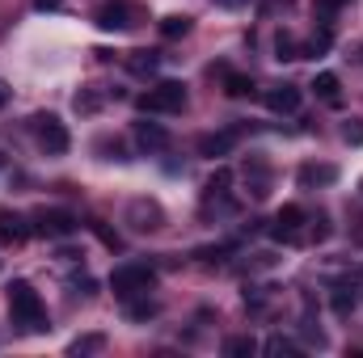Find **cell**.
Segmentation results:
<instances>
[{
	"mask_svg": "<svg viewBox=\"0 0 363 358\" xmlns=\"http://www.w3.org/2000/svg\"><path fill=\"white\" fill-rule=\"evenodd\" d=\"M245 181H250V194H254V198H267V194H271V169H267L262 161H250Z\"/></svg>",
	"mask_w": 363,
	"mask_h": 358,
	"instance_id": "16",
	"label": "cell"
},
{
	"mask_svg": "<svg viewBox=\"0 0 363 358\" xmlns=\"http://www.w3.org/2000/svg\"><path fill=\"white\" fill-rule=\"evenodd\" d=\"M347 4H351V0H317V4H313V13H317V21H321V25H330V17H334L338 8H347Z\"/></svg>",
	"mask_w": 363,
	"mask_h": 358,
	"instance_id": "28",
	"label": "cell"
},
{
	"mask_svg": "<svg viewBox=\"0 0 363 358\" xmlns=\"http://www.w3.org/2000/svg\"><path fill=\"white\" fill-rule=\"evenodd\" d=\"M9 93H13V89H9V85H4V76H0V110H4V101H9Z\"/></svg>",
	"mask_w": 363,
	"mask_h": 358,
	"instance_id": "35",
	"label": "cell"
},
{
	"mask_svg": "<svg viewBox=\"0 0 363 358\" xmlns=\"http://www.w3.org/2000/svg\"><path fill=\"white\" fill-rule=\"evenodd\" d=\"M106 97H110V93L101 89V85H89V89H81L77 97H72V105H77V114H97Z\"/></svg>",
	"mask_w": 363,
	"mask_h": 358,
	"instance_id": "17",
	"label": "cell"
},
{
	"mask_svg": "<svg viewBox=\"0 0 363 358\" xmlns=\"http://www.w3.org/2000/svg\"><path fill=\"white\" fill-rule=\"evenodd\" d=\"M304 224H308L304 207H296V202H283V207H279V215H274V224H271V236H274V241H283V245H296Z\"/></svg>",
	"mask_w": 363,
	"mask_h": 358,
	"instance_id": "7",
	"label": "cell"
},
{
	"mask_svg": "<svg viewBox=\"0 0 363 358\" xmlns=\"http://www.w3.org/2000/svg\"><path fill=\"white\" fill-rule=\"evenodd\" d=\"M157 312H161V304H157V299H148V295L127 299V321H152Z\"/></svg>",
	"mask_w": 363,
	"mask_h": 358,
	"instance_id": "20",
	"label": "cell"
},
{
	"mask_svg": "<svg viewBox=\"0 0 363 358\" xmlns=\"http://www.w3.org/2000/svg\"><path fill=\"white\" fill-rule=\"evenodd\" d=\"M342 139L359 148V144H363V122H347V127H342Z\"/></svg>",
	"mask_w": 363,
	"mask_h": 358,
	"instance_id": "31",
	"label": "cell"
},
{
	"mask_svg": "<svg viewBox=\"0 0 363 358\" xmlns=\"http://www.w3.org/2000/svg\"><path fill=\"white\" fill-rule=\"evenodd\" d=\"M190 25H194V21H190L186 13H169V17H161V25H157V30H161V38H169V42H174V38H186V34H190Z\"/></svg>",
	"mask_w": 363,
	"mask_h": 358,
	"instance_id": "19",
	"label": "cell"
},
{
	"mask_svg": "<svg viewBox=\"0 0 363 358\" xmlns=\"http://www.w3.org/2000/svg\"><path fill=\"white\" fill-rule=\"evenodd\" d=\"M131 135H135V144H140L148 156L169 152V144H174V139H169V131H165L161 122H135V127H131Z\"/></svg>",
	"mask_w": 363,
	"mask_h": 358,
	"instance_id": "9",
	"label": "cell"
},
{
	"mask_svg": "<svg viewBox=\"0 0 363 358\" xmlns=\"http://www.w3.org/2000/svg\"><path fill=\"white\" fill-rule=\"evenodd\" d=\"M330 304H334V312H338V316H351V312H355V295H351V287H334Z\"/></svg>",
	"mask_w": 363,
	"mask_h": 358,
	"instance_id": "27",
	"label": "cell"
},
{
	"mask_svg": "<svg viewBox=\"0 0 363 358\" xmlns=\"http://www.w3.org/2000/svg\"><path fill=\"white\" fill-rule=\"evenodd\" d=\"M254 350H258V342H254L250 333H241V337H228V342H224V354H228V358H245V354H254Z\"/></svg>",
	"mask_w": 363,
	"mask_h": 358,
	"instance_id": "25",
	"label": "cell"
},
{
	"mask_svg": "<svg viewBox=\"0 0 363 358\" xmlns=\"http://www.w3.org/2000/svg\"><path fill=\"white\" fill-rule=\"evenodd\" d=\"M262 101H267L271 114H296L300 101H304V93H300V85H271Z\"/></svg>",
	"mask_w": 363,
	"mask_h": 358,
	"instance_id": "11",
	"label": "cell"
},
{
	"mask_svg": "<svg viewBox=\"0 0 363 358\" xmlns=\"http://www.w3.org/2000/svg\"><path fill=\"white\" fill-rule=\"evenodd\" d=\"M89 228H93V232H97V241H101L106 249H123V241H118V232H110V228H106L101 219H93Z\"/></svg>",
	"mask_w": 363,
	"mask_h": 358,
	"instance_id": "29",
	"label": "cell"
},
{
	"mask_svg": "<svg viewBox=\"0 0 363 358\" xmlns=\"http://www.w3.org/2000/svg\"><path fill=\"white\" fill-rule=\"evenodd\" d=\"M60 4H64V0H34V8H43V13H47V8H60Z\"/></svg>",
	"mask_w": 363,
	"mask_h": 358,
	"instance_id": "34",
	"label": "cell"
},
{
	"mask_svg": "<svg viewBox=\"0 0 363 358\" xmlns=\"http://www.w3.org/2000/svg\"><path fill=\"white\" fill-rule=\"evenodd\" d=\"M274 59H279V64H283V59H300V42H296L291 30H279V34H274Z\"/></svg>",
	"mask_w": 363,
	"mask_h": 358,
	"instance_id": "21",
	"label": "cell"
},
{
	"mask_svg": "<svg viewBox=\"0 0 363 358\" xmlns=\"http://www.w3.org/2000/svg\"><path fill=\"white\" fill-rule=\"evenodd\" d=\"M233 148H237V131H207V135L194 139V152L207 156V161H220V156H228Z\"/></svg>",
	"mask_w": 363,
	"mask_h": 358,
	"instance_id": "10",
	"label": "cell"
},
{
	"mask_svg": "<svg viewBox=\"0 0 363 358\" xmlns=\"http://www.w3.org/2000/svg\"><path fill=\"white\" fill-rule=\"evenodd\" d=\"M342 85H338V76H334V72H317V76H313V93H317V97H321V101H330V105H342Z\"/></svg>",
	"mask_w": 363,
	"mask_h": 358,
	"instance_id": "15",
	"label": "cell"
},
{
	"mask_svg": "<svg viewBox=\"0 0 363 358\" xmlns=\"http://www.w3.org/2000/svg\"><path fill=\"white\" fill-rule=\"evenodd\" d=\"M330 47H334V34H330V25H321V30L300 47V59H317V55H325Z\"/></svg>",
	"mask_w": 363,
	"mask_h": 358,
	"instance_id": "18",
	"label": "cell"
},
{
	"mask_svg": "<svg viewBox=\"0 0 363 358\" xmlns=\"http://www.w3.org/2000/svg\"><path fill=\"white\" fill-rule=\"evenodd\" d=\"M97 350H106V333H85L68 346V354H97Z\"/></svg>",
	"mask_w": 363,
	"mask_h": 358,
	"instance_id": "22",
	"label": "cell"
},
{
	"mask_svg": "<svg viewBox=\"0 0 363 358\" xmlns=\"http://www.w3.org/2000/svg\"><path fill=\"white\" fill-rule=\"evenodd\" d=\"M224 93H228V97H250V93H254V81L241 76V72H224Z\"/></svg>",
	"mask_w": 363,
	"mask_h": 358,
	"instance_id": "23",
	"label": "cell"
},
{
	"mask_svg": "<svg viewBox=\"0 0 363 358\" xmlns=\"http://www.w3.org/2000/svg\"><path fill=\"white\" fill-rule=\"evenodd\" d=\"M271 358H287V354H300V346L291 342V337H283V333H274V337H267V346H262Z\"/></svg>",
	"mask_w": 363,
	"mask_h": 358,
	"instance_id": "24",
	"label": "cell"
},
{
	"mask_svg": "<svg viewBox=\"0 0 363 358\" xmlns=\"http://www.w3.org/2000/svg\"><path fill=\"white\" fill-rule=\"evenodd\" d=\"M157 68H161L157 51H127V72L131 76H157Z\"/></svg>",
	"mask_w": 363,
	"mask_h": 358,
	"instance_id": "14",
	"label": "cell"
},
{
	"mask_svg": "<svg viewBox=\"0 0 363 358\" xmlns=\"http://www.w3.org/2000/svg\"><path fill=\"white\" fill-rule=\"evenodd\" d=\"M211 4H216V8H228V13H237V8H245L250 0H211Z\"/></svg>",
	"mask_w": 363,
	"mask_h": 358,
	"instance_id": "32",
	"label": "cell"
},
{
	"mask_svg": "<svg viewBox=\"0 0 363 358\" xmlns=\"http://www.w3.org/2000/svg\"><path fill=\"white\" fill-rule=\"evenodd\" d=\"M30 122H34L38 148H43L47 156H64V152L72 148V135H68V127H64V122H60L55 114H34Z\"/></svg>",
	"mask_w": 363,
	"mask_h": 358,
	"instance_id": "4",
	"label": "cell"
},
{
	"mask_svg": "<svg viewBox=\"0 0 363 358\" xmlns=\"http://www.w3.org/2000/svg\"><path fill=\"white\" fill-rule=\"evenodd\" d=\"M186 101H190V97H186V85H182V81H157L148 93H140L135 105H140L144 114H182Z\"/></svg>",
	"mask_w": 363,
	"mask_h": 358,
	"instance_id": "3",
	"label": "cell"
},
{
	"mask_svg": "<svg viewBox=\"0 0 363 358\" xmlns=\"http://www.w3.org/2000/svg\"><path fill=\"white\" fill-rule=\"evenodd\" d=\"M9 316H13L17 333H51L43 295H38L26 278H13V282H9Z\"/></svg>",
	"mask_w": 363,
	"mask_h": 358,
	"instance_id": "1",
	"label": "cell"
},
{
	"mask_svg": "<svg viewBox=\"0 0 363 358\" xmlns=\"http://www.w3.org/2000/svg\"><path fill=\"white\" fill-rule=\"evenodd\" d=\"M127 224H131L135 232H157V228H165V211H161V202H152V198H135V202L127 207Z\"/></svg>",
	"mask_w": 363,
	"mask_h": 358,
	"instance_id": "8",
	"label": "cell"
},
{
	"mask_svg": "<svg viewBox=\"0 0 363 358\" xmlns=\"http://www.w3.org/2000/svg\"><path fill=\"white\" fill-rule=\"evenodd\" d=\"M72 287H81L85 295H93V278H89V274H77V278H72Z\"/></svg>",
	"mask_w": 363,
	"mask_h": 358,
	"instance_id": "33",
	"label": "cell"
},
{
	"mask_svg": "<svg viewBox=\"0 0 363 358\" xmlns=\"http://www.w3.org/2000/svg\"><path fill=\"white\" fill-rule=\"evenodd\" d=\"M93 21L101 25V30H131L135 25V4L131 0H101L97 8H93Z\"/></svg>",
	"mask_w": 363,
	"mask_h": 358,
	"instance_id": "6",
	"label": "cell"
},
{
	"mask_svg": "<svg viewBox=\"0 0 363 358\" xmlns=\"http://www.w3.org/2000/svg\"><path fill=\"white\" fill-rule=\"evenodd\" d=\"M296 181H300V190H325L338 181V165H304Z\"/></svg>",
	"mask_w": 363,
	"mask_h": 358,
	"instance_id": "13",
	"label": "cell"
},
{
	"mask_svg": "<svg viewBox=\"0 0 363 358\" xmlns=\"http://www.w3.org/2000/svg\"><path fill=\"white\" fill-rule=\"evenodd\" d=\"M359 64H363V47H359Z\"/></svg>",
	"mask_w": 363,
	"mask_h": 358,
	"instance_id": "36",
	"label": "cell"
},
{
	"mask_svg": "<svg viewBox=\"0 0 363 358\" xmlns=\"http://www.w3.org/2000/svg\"><path fill=\"white\" fill-rule=\"evenodd\" d=\"M228 185H233V169H216L211 181H207V202H211V198H224Z\"/></svg>",
	"mask_w": 363,
	"mask_h": 358,
	"instance_id": "26",
	"label": "cell"
},
{
	"mask_svg": "<svg viewBox=\"0 0 363 358\" xmlns=\"http://www.w3.org/2000/svg\"><path fill=\"white\" fill-rule=\"evenodd\" d=\"M233 253V245H216V249H194V258L199 262H224Z\"/></svg>",
	"mask_w": 363,
	"mask_h": 358,
	"instance_id": "30",
	"label": "cell"
},
{
	"mask_svg": "<svg viewBox=\"0 0 363 358\" xmlns=\"http://www.w3.org/2000/svg\"><path fill=\"white\" fill-rule=\"evenodd\" d=\"M26 236H30L26 219L17 211H0V249H17V245H26Z\"/></svg>",
	"mask_w": 363,
	"mask_h": 358,
	"instance_id": "12",
	"label": "cell"
},
{
	"mask_svg": "<svg viewBox=\"0 0 363 358\" xmlns=\"http://www.w3.org/2000/svg\"><path fill=\"white\" fill-rule=\"evenodd\" d=\"M77 228H81V219H77L72 211H64V207H43V211H34V232L47 236V241H68Z\"/></svg>",
	"mask_w": 363,
	"mask_h": 358,
	"instance_id": "5",
	"label": "cell"
},
{
	"mask_svg": "<svg viewBox=\"0 0 363 358\" xmlns=\"http://www.w3.org/2000/svg\"><path fill=\"white\" fill-rule=\"evenodd\" d=\"M157 287V270L148 266V262H123V266H114L110 274V291L127 304V299H135V295H148Z\"/></svg>",
	"mask_w": 363,
	"mask_h": 358,
	"instance_id": "2",
	"label": "cell"
}]
</instances>
